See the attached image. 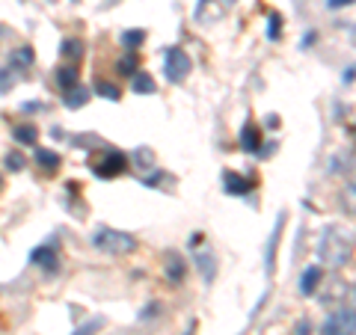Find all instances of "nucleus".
<instances>
[{"label": "nucleus", "mask_w": 356, "mask_h": 335, "mask_svg": "<svg viewBox=\"0 0 356 335\" xmlns=\"http://www.w3.org/2000/svg\"><path fill=\"white\" fill-rule=\"evenodd\" d=\"M318 255H321V261H327L330 267L350 264V255H353L350 231H344L341 226H327L318 240Z\"/></svg>", "instance_id": "1"}, {"label": "nucleus", "mask_w": 356, "mask_h": 335, "mask_svg": "<svg viewBox=\"0 0 356 335\" xmlns=\"http://www.w3.org/2000/svg\"><path fill=\"white\" fill-rule=\"evenodd\" d=\"M92 247L104 255H131L137 250V238L128 231H119V229H95L92 234Z\"/></svg>", "instance_id": "2"}, {"label": "nucleus", "mask_w": 356, "mask_h": 335, "mask_svg": "<svg viewBox=\"0 0 356 335\" xmlns=\"http://www.w3.org/2000/svg\"><path fill=\"white\" fill-rule=\"evenodd\" d=\"M193 69V63L191 57L181 51V48H172V51H166V60H163V72H166V81L170 83H181L187 81V74H191Z\"/></svg>", "instance_id": "3"}, {"label": "nucleus", "mask_w": 356, "mask_h": 335, "mask_svg": "<svg viewBox=\"0 0 356 335\" xmlns=\"http://www.w3.org/2000/svg\"><path fill=\"white\" fill-rule=\"evenodd\" d=\"M353 309L350 306H339L332 315L324 320V327H321V335H353Z\"/></svg>", "instance_id": "4"}, {"label": "nucleus", "mask_w": 356, "mask_h": 335, "mask_svg": "<svg viewBox=\"0 0 356 335\" xmlns=\"http://www.w3.org/2000/svg\"><path fill=\"white\" fill-rule=\"evenodd\" d=\"M131 163H134V170L140 172V178H143V184H158V178H161V172H158V163H154V152L152 149H137L131 154Z\"/></svg>", "instance_id": "5"}, {"label": "nucleus", "mask_w": 356, "mask_h": 335, "mask_svg": "<svg viewBox=\"0 0 356 335\" xmlns=\"http://www.w3.org/2000/svg\"><path fill=\"white\" fill-rule=\"evenodd\" d=\"M232 3H235V0H199L196 13H193L196 24H217V21L232 9Z\"/></svg>", "instance_id": "6"}, {"label": "nucleus", "mask_w": 356, "mask_h": 335, "mask_svg": "<svg viewBox=\"0 0 356 335\" xmlns=\"http://www.w3.org/2000/svg\"><path fill=\"white\" fill-rule=\"evenodd\" d=\"M125 170H128V158L122 152H104L102 158L92 163V172L98 178H116V175H122Z\"/></svg>", "instance_id": "7"}, {"label": "nucleus", "mask_w": 356, "mask_h": 335, "mask_svg": "<svg viewBox=\"0 0 356 335\" xmlns=\"http://www.w3.org/2000/svg\"><path fill=\"white\" fill-rule=\"evenodd\" d=\"M163 273H166V282H170L172 288H175L178 282H181L184 273H187V264H184L181 255H175V252L166 255V261H163Z\"/></svg>", "instance_id": "8"}, {"label": "nucleus", "mask_w": 356, "mask_h": 335, "mask_svg": "<svg viewBox=\"0 0 356 335\" xmlns=\"http://www.w3.org/2000/svg\"><path fill=\"white\" fill-rule=\"evenodd\" d=\"M222 187H226V193H229V196H247L250 190H252L250 178H243V175L232 172V170L222 172Z\"/></svg>", "instance_id": "9"}, {"label": "nucleus", "mask_w": 356, "mask_h": 335, "mask_svg": "<svg viewBox=\"0 0 356 335\" xmlns=\"http://www.w3.org/2000/svg\"><path fill=\"white\" fill-rule=\"evenodd\" d=\"M324 282V270L321 267H306L303 270V279H300V294L303 297H312L318 291V285Z\"/></svg>", "instance_id": "10"}, {"label": "nucleus", "mask_w": 356, "mask_h": 335, "mask_svg": "<svg viewBox=\"0 0 356 335\" xmlns=\"http://www.w3.org/2000/svg\"><path fill=\"white\" fill-rule=\"evenodd\" d=\"M241 149L243 152H261V137H259V128L247 122V125L241 128Z\"/></svg>", "instance_id": "11"}, {"label": "nucleus", "mask_w": 356, "mask_h": 335, "mask_svg": "<svg viewBox=\"0 0 356 335\" xmlns=\"http://www.w3.org/2000/svg\"><path fill=\"white\" fill-rule=\"evenodd\" d=\"M131 89L137 95H154L158 92V83H154V77H149L146 72H137V74H131Z\"/></svg>", "instance_id": "12"}, {"label": "nucleus", "mask_w": 356, "mask_h": 335, "mask_svg": "<svg viewBox=\"0 0 356 335\" xmlns=\"http://www.w3.org/2000/svg\"><path fill=\"white\" fill-rule=\"evenodd\" d=\"M33 264H39V267H44V270H54V267H57V250L54 247H39V250H33Z\"/></svg>", "instance_id": "13"}, {"label": "nucleus", "mask_w": 356, "mask_h": 335, "mask_svg": "<svg viewBox=\"0 0 356 335\" xmlns=\"http://www.w3.org/2000/svg\"><path fill=\"white\" fill-rule=\"evenodd\" d=\"M86 101H89V89L86 86H72V89H65V95H63V104L69 110L83 107Z\"/></svg>", "instance_id": "14"}, {"label": "nucleus", "mask_w": 356, "mask_h": 335, "mask_svg": "<svg viewBox=\"0 0 356 335\" xmlns=\"http://www.w3.org/2000/svg\"><path fill=\"white\" fill-rule=\"evenodd\" d=\"M9 65H13V69H30L33 65V48H27V44L15 48L13 54H9Z\"/></svg>", "instance_id": "15"}, {"label": "nucleus", "mask_w": 356, "mask_h": 335, "mask_svg": "<svg viewBox=\"0 0 356 335\" xmlns=\"http://www.w3.org/2000/svg\"><path fill=\"white\" fill-rule=\"evenodd\" d=\"M13 137H15L18 142H24V146H36L39 131H36V125H15V128H13Z\"/></svg>", "instance_id": "16"}, {"label": "nucleus", "mask_w": 356, "mask_h": 335, "mask_svg": "<svg viewBox=\"0 0 356 335\" xmlns=\"http://www.w3.org/2000/svg\"><path fill=\"white\" fill-rule=\"evenodd\" d=\"M196 261H199V270L205 267V282H214V276H217V261H214V255H211V252H199Z\"/></svg>", "instance_id": "17"}, {"label": "nucleus", "mask_w": 356, "mask_h": 335, "mask_svg": "<svg viewBox=\"0 0 356 335\" xmlns=\"http://www.w3.org/2000/svg\"><path fill=\"white\" fill-rule=\"evenodd\" d=\"M36 163L44 166V170H57V166H60V154L48 152V149H36Z\"/></svg>", "instance_id": "18"}, {"label": "nucleus", "mask_w": 356, "mask_h": 335, "mask_svg": "<svg viewBox=\"0 0 356 335\" xmlns=\"http://www.w3.org/2000/svg\"><path fill=\"white\" fill-rule=\"evenodd\" d=\"M63 57L81 60V57H83V42H81V39H65V42H63Z\"/></svg>", "instance_id": "19"}, {"label": "nucleus", "mask_w": 356, "mask_h": 335, "mask_svg": "<svg viewBox=\"0 0 356 335\" xmlns=\"http://www.w3.org/2000/svg\"><path fill=\"white\" fill-rule=\"evenodd\" d=\"M57 83H60L63 89L77 86V69H74V65H65V69L57 72Z\"/></svg>", "instance_id": "20"}, {"label": "nucleus", "mask_w": 356, "mask_h": 335, "mask_svg": "<svg viewBox=\"0 0 356 335\" xmlns=\"http://www.w3.org/2000/svg\"><path fill=\"white\" fill-rule=\"evenodd\" d=\"M143 42H146V33L143 30H125L122 33V44H125V48H140Z\"/></svg>", "instance_id": "21"}, {"label": "nucleus", "mask_w": 356, "mask_h": 335, "mask_svg": "<svg viewBox=\"0 0 356 335\" xmlns=\"http://www.w3.org/2000/svg\"><path fill=\"white\" fill-rule=\"evenodd\" d=\"M95 92L102 95V98H110V101H119V98H122L119 89H116L113 83H107V81H98V83H95Z\"/></svg>", "instance_id": "22"}, {"label": "nucleus", "mask_w": 356, "mask_h": 335, "mask_svg": "<svg viewBox=\"0 0 356 335\" xmlns=\"http://www.w3.org/2000/svg\"><path fill=\"white\" fill-rule=\"evenodd\" d=\"M6 166H9V170H13V172H21V170H24V166H27L24 154H21V152H9V154H6Z\"/></svg>", "instance_id": "23"}, {"label": "nucleus", "mask_w": 356, "mask_h": 335, "mask_svg": "<svg viewBox=\"0 0 356 335\" xmlns=\"http://www.w3.org/2000/svg\"><path fill=\"white\" fill-rule=\"evenodd\" d=\"M116 69H119V74L131 77V74H137V60H134V57H122V60L116 63Z\"/></svg>", "instance_id": "24"}, {"label": "nucleus", "mask_w": 356, "mask_h": 335, "mask_svg": "<svg viewBox=\"0 0 356 335\" xmlns=\"http://www.w3.org/2000/svg\"><path fill=\"white\" fill-rule=\"evenodd\" d=\"M13 86H15V77H13V72L0 69V95H6Z\"/></svg>", "instance_id": "25"}, {"label": "nucleus", "mask_w": 356, "mask_h": 335, "mask_svg": "<svg viewBox=\"0 0 356 335\" xmlns=\"http://www.w3.org/2000/svg\"><path fill=\"white\" fill-rule=\"evenodd\" d=\"M280 24H282V18L280 15H270V18H267V36H270V39H280Z\"/></svg>", "instance_id": "26"}, {"label": "nucleus", "mask_w": 356, "mask_h": 335, "mask_svg": "<svg viewBox=\"0 0 356 335\" xmlns=\"http://www.w3.org/2000/svg\"><path fill=\"white\" fill-rule=\"evenodd\" d=\"M98 329H102V320H89V323H83V327H77L72 335H95Z\"/></svg>", "instance_id": "27"}, {"label": "nucleus", "mask_w": 356, "mask_h": 335, "mask_svg": "<svg viewBox=\"0 0 356 335\" xmlns=\"http://www.w3.org/2000/svg\"><path fill=\"white\" fill-rule=\"evenodd\" d=\"M353 0H327V6L330 9H341V6H350Z\"/></svg>", "instance_id": "28"}, {"label": "nucleus", "mask_w": 356, "mask_h": 335, "mask_svg": "<svg viewBox=\"0 0 356 335\" xmlns=\"http://www.w3.org/2000/svg\"><path fill=\"white\" fill-rule=\"evenodd\" d=\"M264 125H267V128H276V125H280V116H273V113H270V116H267Z\"/></svg>", "instance_id": "29"}, {"label": "nucleus", "mask_w": 356, "mask_h": 335, "mask_svg": "<svg viewBox=\"0 0 356 335\" xmlns=\"http://www.w3.org/2000/svg\"><path fill=\"white\" fill-rule=\"evenodd\" d=\"M297 335H309V323H306V320L300 323V332H297Z\"/></svg>", "instance_id": "30"}, {"label": "nucleus", "mask_w": 356, "mask_h": 335, "mask_svg": "<svg viewBox=\"0 0 356 335\" xmlns=\"http://www.w3.org/2000/svg\"><path fill=\"white\" fill-rule=\"evenodd\" d=\"M181 335H193V327H191V329H187V332H181Z\"/></svg>", "instance_id": "31"}, {"label": "nucleus", "mask_w": 356, "mask_h": 335, "mask_svg": "<svg viewBox=\"0 0 356 335\" xmlns=\"http://www.w3.org/2000/svg\"><path fill=\"white\" fill-rule=\"evenodd\" d=\"M0 190H3V178H0Z\"/></svg>", "instance_id": "32"}]
</instances>
